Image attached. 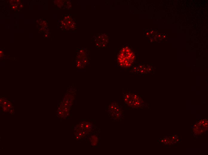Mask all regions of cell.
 Here are the masks:
<instances>
[{
    "label": "cell",
    "instance_id": "6da1fadb",
    "mask_svg": "<svg viewBox=\"0 0 208 155\" xmlns=\"http://www.w3.org/2000/svg\"><path fill=\"white\" fill-rule=\"evenodd\" d=\"M135 59L134 51L129 46L122 48L118 54L117 61L121 67L128 68L132 66Z\"/></svg>",
    "mask_w": 208,
    "mask_h": 155
},
{
    "label": "cell",
    "instance_id": "7a4b0ae2",
    "mask_svg": "<svg viewBox=\"0 0 208 155\" xmlns=\"http://www.w3.org/2000/svg\"><path fill=\"white\" fill-rule=\"evenodd\" d=\"M122 98L125 104L132 108H138L143 104V101L139 96L129 91H123Z\"/></svg>",
    "mask_w": 208,
    "mask_h": 155
},
{
    "label": "cell",
    "instance_id": "3957f363",
    "mask_svg": "<svg viewBox=\"0 0 208 155\" xmlns=\"http://www.w3.org/2000/svg\"><path fill=\"white\" fill-rule=\"evenodd\" d=\"M109 108L112 111L118 120L123 118L124 113L122 106L117 102L115 101L109 105Z\"/></svg>",
    "mask_w": 208,
    "mask_h": 155
},
{
    "label": "cell",
    "instance_id": "277c9868",
    "mask_svg": "<svg viewBox=\"0 0 208 155\" xmlns=\"http://www.w3.org/2000/svg\"><path fill=\"white\" fill-rule=\"evenodd\" d=\"M150 71V68H147L142 65H138L133 66L130 70L132 73L141 74L146 73L147 72Z\"/></svg>",
    "mask_w": 208,
    "mask_h": 155
},
{
    "label": "cell",
    "instance_id": "5b68a950",
    "mask_svg": "<svg viewBox=\"0 0 208 155\" xmlns=\"http://www.w3.org/2000/svg\"><path fill=\"white\" fill-rule=\"evenodd\" d=\"M86 126L87 127H88V125H87Z\"/></svg>",
    "mask_w": 208,
    "mask_h": 155
}]
</instances>
